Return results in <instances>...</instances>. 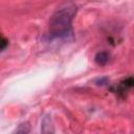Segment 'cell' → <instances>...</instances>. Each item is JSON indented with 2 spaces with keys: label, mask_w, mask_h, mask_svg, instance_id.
<instances>
[{
  "label": "cell",
  "mask_w": 134,
  "mask_h": 134,
  "mask_svg": "<svg viewBox=\"0 0 134 134\" xmlns=\"http://www.w3.org/2000/svg\"><path fill=\"white\" fill-rule=\"evenodd\" d=\"M29 131H30V126H29L28 122H23V124H21V125L18 127V129L16 130L17 133H22V134L28 133Z\"/></svg>",
  "instance_id": "4"
},
{
  "label": "cell",
  "mask_w": 134,
  "mask_h": 134,
  "mask_svg": "<svg viewBox=\"0 0 134 134\" xmlns=\"http://www.w3.org/2000/svg\"><path fill=\"white\" fill-rule=\"evenodd\" d=\"M133 87H134V77H128L124 80L118 86V92H125L127 89L133 88Z\"/></svg>",
  "instance_id": "3"
},
{
  "label": "cell",
  "mask_w": 134,
  "mask_h": 134,
  "mask_svg": "<svg viewBox=\"0 0 134 134\" xmlns=\"http://www.w3.org/2000/svg\"><path fill=\"white\" fill-rule=\"evenodd\" d=\"M76 14V5L72 1L61 4L51 15L48 25V39L59 41H72V20Z\"/></svg>",
  "instance_id": "1"
},
{
  "label": "cell",
  "mask_w": 134,
  "mask_h": 134,
  "mask_svg": "<svg viewBox=\"0 0 134 134\" xmlns=\"http://www.w3.org/2000/svg\"><path fill=\"white\" fill-rule=\"evenodd\" d=\"M7 44H8V41H7L5 38H3V39H2V42H1V50H4Z\"/></svg>",
  "instance_id": "5"
},
{
  "label": "cell",
  "mask_w": 134,
  "mask_h": 134,
  "mask_svg": "<svg viewBox=\"0 0 134 134\" xmlns=\"http://www.w3.org/2000/svg\"><path fill=\"white\" fill-rule=\"evenodd\" d=\"M109 59H110V55L107 51H99L95 54L94 57V61L97 65L99 66H104L106 65L108 62H109Z\"/></svg>",
  "instance_id": "2"
}]
</instances>
